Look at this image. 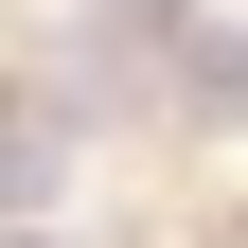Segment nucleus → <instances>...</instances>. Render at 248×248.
<instances>
[{"label":"nucleus","mask_w":248,"mask_h":248,"mask_svg":"<svg viewBox=\"0 0 248 248\" xmlns=\"http://www.w3.org/2000/svg\"><path fill=\"white\" fill-rule=\"evenodd\" d=\"M36 177H53V124L18 107V89H0V195H36Z\"/></svg>","instance_id":"nucleus-3"},{"label":"nucleus","mask_w":248,"mask_h":248,"mask_svg":"<svg viewBox=\"0 0 248 248\" xmlns=\"http://www.w3.org/2000/svg\"><path fill=\"white\" fill-rule=\"evenodd\" d=\"M0 248H53V231H0Z\"/></svg>","instance_id":"nucleus-4"},{"label":"nucleus","mask_w":248,"mask_h":248,"mask_svg":"<svg viewBox=\"0 0 248 248\" xmlns=\"http://www.w3.org/2000/svg\"><path fill=\"white\" fill-rule=\"evenodd\" d=\"M71 18H89V71L124 89V71H142V53L177 36V18H195V0H71ZM107 89H89V107H107Z\"/></svg>","instance_id":"nucleus-1"},{"label":"nucleus","mask_w":248,"mask_h":248,"mask_svg":"<svg viewBox=\"0 0 248 248\" xmlns=\"http://www.w3.org/2000/svg\"><path fill=\"white\" fill-rule=\"evenodd\" d=\"M160 53H177V107H195V124H231V107H248V53H231V36H195V18H177Z\"/></svg>","instance_id":"nucleus-2"}]
</instances>
